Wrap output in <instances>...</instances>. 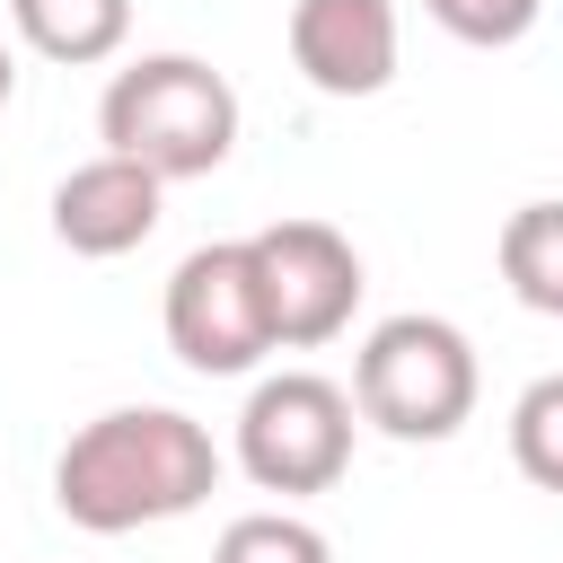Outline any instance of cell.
<instances>
[{
  "label": "cell",
  "instance_id": "52a82bcc",
  "mask_svg": "<svg viewBox=\"0 0 563 563\" xmlns=\"http://www.w3.org/2000/svg\"><path fill=\"white\" fill-rule=\"evenodd\" d=\"M396 53V0H290V62L317 97H378Z\"/></svg>",
  "mask_w": 563,
  "mask_h": 563
},
{
  "label": "cell",
  "instance_id": "7c38bea8",
  "mask_svg": "<svg viewBox=\"0 0 563 563\" xmlns=\"http://www.w3.org/2000/svg\"><path fill=\"white\" fill-rule=\"evenodd\" d=\"M211 563H334V545H325V528H308L299 510H246V519L220 528Z\"/></svg>",
  "mask_w": 563,
  "mask_h": 563
},
{
  "label": "cell",
  "instance_id": "9c48e42d",
  "mask_svg": "<svg viewBox=\"0 0 563 563\" xmlns=\"http://www.w3.org/2000/svg\"><path fill=\"white\" fill-rule=\"evenodd\" d=\"M0 9L44 62H70V70L114 62L132 35V0H0Z\"/></svg>",
  "mask_w": 563,
  "mask_h": 563
},
{
  "label": "cell",
  "instance_id": "7a4b0ae2",
  "mask_svg": "<svg viewBox=\"0 0 563 563\" xmlns=\"http://www.w3.org/2000/svg\"><path fill=\"white\" fill-rule=\"evenodd\" d=\"M97 132L114 158H141L158 185H185L238 150V88L202 53H141L106 79Z\"/></svg>",
  "mask_w": 563,
  "mask_h": 563
},
{
  "label": "cell",
  "instance_id": "5b68a950",
  "mask_svg": "<svg viewBox=\"0 0 563 563\" xmlns=\"http://www.w3.org/2000/svg\"><path fill=\"white\" fill-rule=\"evenodd\" d=\"M167 352L202 378H246L273 352L264 325V282H255V246L246 238H211L167 273Z\"/></svg>",
  "mask_w": 563,
  "mask_h": 563
},
{
  "label": "cell",
  "instance_id": "6da1fadb",
  "mask_svg": "<svg viewBox=\"0 0 563 563\" xmlns=\"http://www.w3.org/2000/svg\"><path fill=\"white\" fill-rule=\"evenodd\" d=\"M220 493V449L176 405H114L79 422L53 457V510L88 537H132L158 519H185Z\"/></svg>",
  "mask_w": 563,
  "mask_h": 563
},
{
  "label": "cell",
  "instance_id": "8fae6325",
  "mask_svg": "<svg viewBox=\"0 0 563 563\" xmlns=\"http://www.w3.org/2000/svg\"><path fill=\"white\" fill-rule=\"evenodd\" d=\"M510 457H519V475L537 493H563V369L519 387V405H510Z\"/></svg>",
  "mask_w": 563,
  "mask_h": 563
},
{
  "label": "cell",
  "instance_id": "277c9868",
  "mask_svg": "<svg viewBox=\"0 0 563 563\" xmlns=\"http://www.w3.org/2000/svg\"><path fill=\"white\" fill-rule=\"evenodd\" d=\"M238 466L264 493H334L352 466V387H334L317 369L255 378V396L238 413Z\"/></svg>",
  "mask_w": 563,
  "mask_h": 563
},
{
  "label": "cell",
  "instance_id": "5bb4252c",
  "mask_svg": "<svg viewBox=\"0 0 563 563\" xmlns=\"http://www.w3.org/2000/svg\"><path fill=\"white\" fill-rule=\"evenodd\" d=\"M9 88H18V53H9V35H0V106H9Z\"/></svg>",
  "mask_w": 563,
  "mask_h": 563
},
{
  "label": "cell",
  "instance_id": "8992f818",
  "mask_svg": "<svg viewBox=\"0 0 563 563\" xmlns=\"http://www.w3.org/2000/svg\"><path fill=\"white\" fill-rule=\"evenodd\" d=\"M255 246V282H264V325H273V352H317L352 325L361 308V255L334 220H273L246 238Z\"/></svg>",
  "mask_w": 563,
  "mask_h": 563
},
{
  "label": "cell",
  "instance_id": "4fadbf2b",
  "mask_svg": "<svg viewBox=\"0 0 563 563\" xmlns=\"http://www.w3.org/2000/svg\"><path fill=\"white\" fill-rule=\"evenodd\" d=\"M457 44H475V53H501V44H519L537 18H545V0H422Z\"/></svg>",
  "mask_w": 563,
  "mask_h": 563
},
{
  "label": "cell",
  "instance_id": "30bf717a",
  "mask_svg": "<svg viewBox=\"0 0 563 563\" xmlns=\"http://www.w3.org/2000/svg\"><path fill=\"white\" fill-rule=\"evenodd\" d=\"M493 255H501V282H510L519 308L563 317V202H519L501 220V246Z\"/></svg>",
  "mask_w": 563,
  "mask_h": 563
},
{
  "label": "cell",
  "instance_id": "ba28073f",
  "mask_svg": "<svg viewBox=\"0 0 563 563\" xmlns=\"http://www.w3.org/2000/svg\"><path fill=\"white\" fill-rule=\"evenodd\" d=\"M158 202H167V185H158L141 158L97 150V158H79V167L53 185V238H62L70 255L106 264V255H132V246L158 229Z\"/></svg>",
  "mask_w": 563,
  "mask_h": 563
},
{
  "label": "cell",
  "instance_id": "3957f363",
  "mask_svg": "<svg viewBox=\"0 0 563 563\" xmlns=\"http://www.w3.org/2000/svg\"><path fill=\"white\" fill-rule=\"evenodd\" d=\"M475 343L449 317H378L361 361H352V413L378 422L387 440H457L475 413Z\"/></svg>",
  "mask_w": 563,
  "mask_h": 563
}]
</instances>
